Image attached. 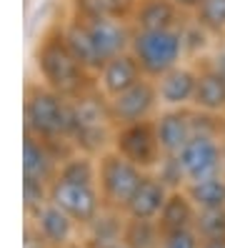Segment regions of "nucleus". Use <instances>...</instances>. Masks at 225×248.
Instances as JSON below:
<instances>
[{
  "mask_svg": "<svg viewBox=\"0 0 225 248\" xmlns=\"http://www.w3.org/2000/svg\"><path fill=\"white\" fill-rule=\"evenodd\" d=\"M123 243L128 248H160L163 231H160L158 221H145V218H130V216H125Z\"/></svg>",
  "mask_w": 225,
  "mask_h": 248,
  "instance_id": "obj_24",
  "label": "nucleus"
},
{
  "mask_svg": "<svg viewBox=\"0 0 225 248\" xmlns=\"http://www.w3.org/2000/svg\"><path fill=\"white\" fill-rule=\"evenodd\" d=\"M70 153V145H53L23 133V178H33L50 186L58 178L60 163Z\"/></svg>",
  "mask_w": 225,
  "mask_h": 248,
  "instance_id": "obj_11",
  "label": "nucleus"
},
{
  "mask_svg": "<svg viewBox=\"0 0 225 248\" xmlns=\"http://www.w3.org/2000/svg\"><path fill=\"white\" fill-rule=\"evenodd\" d=\"M25 223L38 233L48 248H68L83 241V228L50 201L40 206L35 213L25 216Z\"/></svg>",
  "mask_w": 225,
  "mask_h": 248,
  "instance_id": "obj_10",
  "label": "nucleus"
},
{
  "mask_svg": "<svg viewBox=\"0 0 225 248\" xmlns=\"http://www.w3.org/2000/svg\"><path fill=\"white\" fill-rule=\"evenodd\" d=\"M155 130L165 155H178L195 136L193 108H160L155 115Z\"/></svg>",
  "mask_w": 225,
  "mask_h": 248,
  "instance_id": "obj_14",
  "label": "nucleus"
},
{
  "mask_svg": "<svg viewBox=\"0 0 225 248\" xmlns=\"http://www.w3.org/2000/svg\"><path fill=\"white\" fill-rule=\"evenodd\" d=\"M113 118L108 110V98L98 88L70 98V125H68V143L73 151L100 155L110 151L113 140Z\"/></svg>",
  "mask_w": 225,
  "mask_h": 248,
  "instance_id": "obj_3",
  "label": "nucleus"
},
{
  "mask_svg": "<svg viewBox=\"0 0 225 248\" xmlns=\"http://www.w3.org/2000/svg\"><path fill=\"white\" fill-rule=\"evenodd\" d=\"M193 228L203 243H225V208L198 211Z\"/></svg>",
  "mask_w": 225,
  "mask_h": 248,
  "instance_id": "obj_25",
  "label": "nucleus"
},
{
  "mask_svg": "<svg viewBox=\"0 0 225 248\" xmlns=\"http://www.w3.org/2000/svg\"><path fill=\"white\" fill-rule=\"evenodd\" d=\"M170 196V188L165 186L155 173H145L140 186L135 188V193L130 196L125 216L130 218H145V221H158V216L165 206V201Z\"/></svg>",
  "mask_w": 225,
  "mask_h": 248,
  "instance_id": "obj_16",
  "label": "nucleus"
},
{
  "mask_svg": "<svg viewBox=\"0 0 225 248\" xmlns=\"http://www.w3.org/2000/svg\"><path fill=\"white\" fill-rule=\"evenodd\" d=\"M180 40H183V53L188 63H200L213 53V48L218 46V38L205 31V28L195 20L193 16L185 18V23L180 25Z\"/></svg>",
  "mask_w": 225,
  "mask_h": 248,
  "instance_id": "obj_20",
  "label": "nucleus"
},
{
  "mask_svg": "<svg viewBox=\"0 0 225 248\" xmlns=\"http://www.w3.org/2000/svg\"><path fill=\"white\" fill-rule=\"evenodd\" d=\"M48 201H50V186L48 183H40V181H33V178H23V208H25V216L35 213Z\"/></svg>",
  "mask_w": 225,
  "mask_h": 248,
  "instance_id": "obj_28",
  "label": "nucleus"
},
{
  "mask_svg": "<svg viewBox=\"0 0 225 248\" xmlns=\"http://www.w3.org/2000/svg\"><path fill=\"white\" fill-rule=\"evenodd\" d=\"M200 246H203V241L198 238L195 228L163 233V243H160V248H200Z\"/></svg>",
  "mask_w": 225,
  "mask_h": 248,
  "instance_id": "obj_29",
  "label": "nucleus"
},
{
  "mask_svg": "<svg viewBox=\"0 0 225 248\" xmlns=\"http://www.w3.org/2000/svg\"><path fill=\"white\" fill-rule=\"evenodd\" d=\"M223 158H225V133H223Z\"/></svg>",
  "mask_w": 225,
  "mask_h": 248,
  "instance_id": "obj_34",
  "label": "nucleus"
},
{
  "mask_svg": "<svg viewBox=\"0 0 225 248\" xmlns=\"http://www.w3.org/2000/svg\"><path fill=\"white\" fill-rule=\"evenodd\" d=\"M160 108H193L195 88H198V65L180 63L155 78Z\"/></svg>",
  "mask_w": 225,
  "mask_h": 248,
  "instance_id": "obj_12",
  "label": "nucleus"
},
{
  "mask_svg": "<svg viewBox=\"0 0 225 248\" xmlns=\"http://www.w3.org/2000/svg\"><path fill=\"white\" fill-rule=\"evenodd\" d=\"M68 13L83 18H120L128 20L133 3L130 0H65Z\"/></svg>",
  "mask_w": 225,
  "mask_h": 248,
  "instance_id": "obj_22",
  "label": "nucleus"
},
{
  "mask_svg": "<svg viewBox=\"0 0 225 248\" xmlns=\"http://www.w3.org/2000/svg\"><path fill=\"white\" fill-rule=\"evenodd\" d=\"M185 193L190 196V201L195 203V208H198V211L225 208V173L188 183Z\"/></svg>",
  "mask_w": 225,
  "mask_h": 248,
  "instance_id": "obj_21",
  "label": "nucleus"
},
{
  "mask_svg": "<svg viewBox=\"0 0 225 248\" xmlns=\"http://www.w3.org/2000/svg\"><path fill=\"white\" fill-rule=\"evenodd\" d=\"M200 248H225V243H203Z\"/></svg>",
  "mask_w": 225,
  "mask_h": 248,
  "instance_id": "obj_32",
  "label": "nucleus"
},
{
  "mask_svg": "<svg viewBox=\"0 0 225 248\" xmlns=\"http://www.w3.org/2000/svg\"><path fill=\"white\" fill-rule=\"evenodd\" d=\"M173 3H175L180 10H183L185 16H193V13L200 8V3H203V0H173Z\"/></svg>",
  "mask_w": 225,
  "mask_h": 248,
  "instance_id": "obj_31",
  "label": "nucleus"
},
{
  "mask_svg": "<svg viewBox=\"0 0 225 248\" xmlns=\"http://www.w3.org/2000/svg\"><path fill=\"white\" fill-rule=\"evenodd\" d=\"M143 176H145V170H140L135 163L125 160L113 148L100 153L98 155V191H100L105 208H115V211L125 213L128 201L135 193V188L140 186Z\"/></svg>",
  "mask_w": 225,
  "mask_h": 248,
  "instance_id": "obj_5",
  "label": "nucleus"
},
{
  "mask_svg": "<svg viewBox=\"0 0 225 248\" xmlns=\"http://www.w3.org/2000/svg\"><path fill=\"white\" fill-rule=\"evenodd\" d=\"M108 110L113 125H128V123H140V121H153L160 113V100L158 88L153 78H143L133 88L118 93L115 98H108Z\"/></svg>",
  "mask_w": 225,
  "mask_h": 248,
  "instance_id": "obj_8",
  "label": "nucleus"
},
{
  "mask_svg": "<svg viewBox=\"0 0 225 248\" xmlns=\"http://www.w3.org/2000/svg\"><path fill=\"white\" fill-rule=\"evenodd\" d=\"M113 248H128L125 243H118V246H113Z\"/></svg>",
  "mask_w": 225,
  "mask_h": 248,
  "instance_id": "obj_35",
  "label": "nucleus"
},
{
  "mask_svg": "<svg viewBox=\"0 0 225 248\" xmlns=\"http://www.w3.org/2000/svg\"><path fill=\"white\" fill-rule=\"evenodd\" d=\"M68 248H88V246H85V243L80 241V243H73V246H68Z\"/></svg>",
  "mask_w": 225,
  "mask_h": 248,
  "instance_id": "obj_33",
  "label": "nucleus"
},
{
  "mask_svg": "<svg viewBox=\"0 0 225 248\" xmlns=\"http://www.w3.org/2000/svg\"><path fill=\"white\" fill-rule=\"evenodd\" d=\"M130 3H135V0H130Z\"/></svg>",
  "mask_w": 225,
  "mask_h": 248,
  "instance_id": "obj_36",
  "label": "nucleus"
},
{
  "mask_svg": "<svg viewBox=\"0 0 225 248\" xmlns=\"http://www.w3.org/2000/svg\"><path fill=\"white\" fill-rule=\"evenodd\" d=\"M195 65H198V88H195L193 108L203 113L225 115V78L210 65L208 58Z\"/></svg>",
  "mask_w": 225,
  "mask_h": 248,
  "instance_id": "obj_17",
  "label": "nucleus"
},
{
  "mask_svg": "<svg viewBox=\"0 0 225 248\" xmlns=\"http://www.w3.org/2000/svg\"><path fill=\"white\" fill-rule=\"evenodd\" d=\"M193 18L218 40L225 38V0H203L200 8L193 13Z\"/></svg>",
  "mask_w": 225,
  "mask_h": 248,
  "instance_id": "obj_26",
  "label": "nucleus"
},
{
  "mask_svg": "<svg viewBox=\"0 0 225 248\" xmlns=\"http://www.w3.org/2000/svg\"><path fill=\"white\" fill-rule=\"evenodd\" d=\"M125 213L115 208H103L93 223L83 228V243L88 248H113L123 243Z\"/></svg>",
  "mask_w": 225,
  "mask_h": 248,
  "instance_id": "obj_18",
  "label": "nucleus"
},
{
  "mask_svg": "<svg viewBox=\"0 0 225 248\" xmlns=\"http://www.w3.org/2000/svg\"><path fill=\"white\" fill-rule=\"evenodd\" d=\"M130 55L138 61L145 78H160L170 68L185 63L183 40L178 31H133Z\"/></svg>",
  "mask_w": 225,
  "mask_h": 248,
  "instance_id": "obj_4",
  "label": "nucleus"
},
{
  "mask_svg": "<svg viewBox=\"0 0 225 248\" xmlns=\"http://www.w3.org/2000/svg\"><path fill=\"white\" fill-rule=\"evenodd\" d=\"M58 178L73 181V183H88V186H98V155L73 151L63 163H60Z\"/></svg>",
  "mask_w": 225,
  "mask_h": 248,
  "instance_id": "obj_23",
  "label": "nucleus"
},
{
  "mask_svg": "<svg viewBox=\"0 0 225 248\" xmlns=\"http://www.w3.org/2000/svg\"><path fill=\"white\" fill-rule=\"evenodd\" d=\"M185 18L173 0H135L128 23L133 31H178Z\"/></svg>",
  "mask_w": 225,
  "mask_h": 248,
  "instance_id": "obj_13",
  "label": "nucleus"
},
{
  "mask_svg": "<svg viewBox=\"0 0 225 248\" xmlns=\"http://www.w3.org/2000/svg\"><path fill=\"white\" fill-rule=\"evenodd\" d=\"M110 148L145 173H153L165 155L160 138H158V130H155V118L140 121V123H128V125H115Z\"/></svg>",
  "mask_w": 225,
  "mask_h": 248,
  "instance_id": "obj_6",
  "label": "nucleus"
},
{
  "mask_svg": "<svg viewBox=\"0 0 225 248\" xmlns=\"http://www.w3.org/2000/svg\"><path fill=\"white\" fill-rule=\"evenodd\" d=\"M33 68L35 80L65 98H78L90 88H95V76L70 53L63 33H60V18L53 20L38 38L33 50Z\"/></svg>",
  "mask_w": 225,
  "mask_h": 248,
  "instance_id": "obj_1",
  "label": "nucleus"
},
{
  "mask_svg": "<svg viewBox=\"0 0 225 248\" xmlns=\"http://www.w3.org/2000/svg\"><path fill=\"white\" fill-rule=\"evenodd\" d=\"M155 176L170 188V191H180V188H185L188 178H185V173H183V166H180V160L178 155H163L160 160V166L153 170Z\"/></svg>",
  "mask_w": 225,
  "mask_h": 248,
  "instance_id": "obj_27",
  "label": "nucleus"
},
{
  "mask_svg": "<svg viewBox=\"0 0 225 248\" xmlns=\"http://www.w3.org/2000/svg\"><path fill=\"white\" fill-rule=\"evenodd\" d=\"M68 125H70V98L30 78L25 83V98H23V133L53 145H70Z\"/></svg>",
  "mask_w": 225,
  "mask_h": 248,
  "instance_id": "obj_2",
  "label": "nucleus"
},
{
  "mask_svg": "<svg viewBox=\"0 0 225 248\" xmlns=\"http://www.w3.org/2000/svg\"><path fill=\"white\" fill-rule=\"evenodd\" d=\"M195 216H198V208H195V203L185 193V188H180V191H170L168 201H165V206L158 216V226L163 233L193 228Z\"/></svg>",
  "mask_w": 225,
  "mask_h": 248,
  "instance_id": "obj_19",
  "label": "nucleus"
},
{
  "mask_svg": "<svg viewBox=\"0 0 225 248\" xmlns=\"http://www.w3.org/2000/svg\"><path fill=\"white\" fill-rule=\"evenodd\" d=\"M178 160H180V166H183L188 183L203 181V178H210V176H220V173H225L223 138L193 136L185 148L178 153Z\"/></svg>",
  "mask_w": 225,
  "mask_h": 248,
  "instance_id": "obj_9",
  "label": "nucleus"
},
{
  "mask_svg": "<svg viewBox=\"0 0 225 248\" xmlns=\"http://www.w3.org/2000/svg\"><path fill=\"white\" fill-rule=\"evenodd\" d=\"M143 78H145V73L140 70L138 61L130 55V50H125V53L110 58V61L95 73V88L105 98H115L118 93L133 88V85Z\"/></svg>",
  "mask_w": 225,
  "mask_h": 248,
  "instance_id": "obj_15",
  "label": "nucleus"
},
{
  "mask_svg": "<svg viewBox=\"0 0 225 248\" xmlns=\"http://www.w3.org/2000/svg\"><path fill=\"white\" fill-rule=\"evenodd\" d=\"M208 61H210V65H213V68L220 73V76L225 78V38L213 48V53L208 55Z\"/></svg>",
  "mask_w": 225,
  "mask_h": 248,
  "instance_id": "obj_30",
  "label": "nucleus"
},
{
  "mask_svg": "<svg viewBox=\"0 0 225 248\" xmlns=\"http://www.w3.org/2000/svg\"><path fill=\"white\" fill-rule=\"evenodd\" d=\"M50 203H55L60 211H65L80 228L93 223L100 216V211L105 208L98 186L73 183L63 178H55L50 183Z\"/></svg>",
  "mask_w": 225,
  "mask_h": 248,
  "instance_id": "obj_7",
  "label": "nucleus"
}]
</instances>
